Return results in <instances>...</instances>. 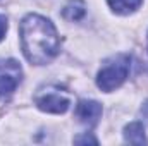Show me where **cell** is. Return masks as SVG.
Instances as JSON below:
<instances>
[{
    "label": "cell",
    "instance_id": "obj_1",
    "mask_svg": "<svg viewBox=\"0 0 148 146\" xmlns=\"http://www.w3.org/2000/svg\"><path fill=\"white\" fill-rule=\"evenodd\" d=\"M19 35L24 57L35 65L52 62L60 50V38L55 26L40 14H28L21 21Z\"/></svg>",
    "mask_w": 148,
    "mask_h": 146
},
{
    "label": "cell",
    "instance_id": "obj_2",
    "mask_svg": "<svg viewBox=\"0 0 148 146\" xmlns=\"http://www.w3.org/2000/svg\"><path fill=\"white\" fill-rule=\"evenodd\" d=\"M129 67H131V57L126 53L115 55L114 59L107 60L105 65L100 69V72L97 76V84L102 91L110 93L115 88H119L129 74Z\"/></svg>",
    "mask_w": 148,
    "mask_h": 146
},
{
    "label": "cell",
    "instance_id": "obj_3",
    "mask_svg": "<svg viewBox=\"0 0 148 146\" xmlns=\"http://www.w3.org/2000/svg\"><path fill=\"white\" fill-rule=\"evenodd\" d=\"M35 105L48 113H64L71 105V95L60 86H45L35 95Z\"/></svg>",
    "mask_w": 148,
    "mask_h": 146
},
{
    "label": "cell",
    "instance_id": "obj_4",
    "mask_svg": "<svg viewBox=\"0 0 148 146\" xmlns=\"http://www.w3.org/2000/svg\"><path fill=\"white\" fill-rule=\"evenodd\" d=\"M23 79V69L14 59L0 60V100H7L12 96L16 88Z\"/></svg>",
    "mask_w": 148,
    "mask_h": 146
},
{
    "label": "cell",
    "instance_id": "obj_5",
    "mask_svg": "<svg viewBox=\"0 0 148 146\" xmlns=\"http://www.w3.org/2000/svg\"><path fill=\"white\" fill-rule=\"evenodd\" d=\"M76 117L81 124L95 127L102 117V105L95 100H81L76 107Z\"/></svg>",
    "mask_w": 148,
    "mask_h": 146
},
{
    "label": "cell",
    "instance_id": "obj_6",
    "mask_svg": "<svg viewBox=\"0 0 148 146\" xmlns=\"http://www.w3.org/2000/svg\"><path fill=\"white\" fill-rule=\"evenodd\" d=\"M124 139L131 145H147L148 139L145 136V127L141 122H131L124 127Z\"/></svg>",
    "mask_w": 148,
    "mask_h": 146
},
{
    "label": "cell",
    "instance_id": "obj_7",
    "mask_svg": "<svg viewBox=\"0 0 148 146\" xmlns=\"http://www.w3.org/2000/svg\"><path fill=\"white\" fill-rule=\"evenodd\" d=\"M84 14H86V3L83 0H69L62 9V17L71 23L83 19Z\"/></svg>",
    "mask_w": 148,
    "mask_h": 146
},
{
    "label": "cell",
    "instance_id": "obj_8",
    "mask_svg": "<svg viewBox=\"0 0 148 146\" xmlns=\"http://www.w3.org/2000/svg\"><path fill=\"white\" fill-rule=\"evenodd\" d=\"M141 3H143V0H109L110 9L119 16H127V14L134 12Z\"/></svg>",
    "mask_w": 148,
    "mask_h": 146
},
{
    "label": "cell",
    "instance_id": "obj_9",
    "mask_svg": "<svg viewBox=\"0 0 148 146\" xmlns=\"http://www.w3.org/2000/svg\"><path fill=\"white\" fill-rule=\"evenodd\" d=\"M74 143H93V145H97L98 141H97V138H93L91 134H84V136H76L74 138Z\"/></svg>",
    "mask_w": 148,
    "mask_h": 146
},
{
    "label": "cell",
    "instance_id": "obj_10",
    "mask_svg": "<svg viewBox=\"0 0 148 146\" xmlns=\"http://www.w3.org/2000/svg\"><path fill=\"white\" fill-rule=\"evenodd\" d=\"M5 33H7V17L0 14V41L5 38Z\"/></svg>",
    "mask_w": 148,
    "mask_h": 146
},
{
    "label": "cell",
    "instance_id": "obj_11",
    "mask_svg": "<svg viewBox=\"0 0 148 146\" xmlns=\"http://www.w3.org/2000/svg\"><path fill=\"white\" fill-rule=\"evenodd\" d=\"M141 117H143V120L148 124V100L145 102V105L141 107Z\"/></svg>",
    "mask_w": 148,
    "mask_h": 146
}]
</instances>
